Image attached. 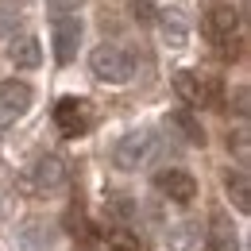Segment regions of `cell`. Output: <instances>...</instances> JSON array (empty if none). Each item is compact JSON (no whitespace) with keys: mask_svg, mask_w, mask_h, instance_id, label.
Masks as SVG:
<instances>
[{"mask_svg":"<svg viewBox=\"0 0 251 251\" xmlns=\"http://www.w3.org/2000/svg\"><path fill=\"white\" fill-rule=\"evenodd\" d=\"M205 251H240V236L232 228V220L224 213L209 217V232H205Z\"/></svg>","mask_w":251,"mask_h":251,"instance_id":"obj_11","label":"cell"},{"mask_svg":"<svg viewBox=\"0 0 251 251\" xmlns=\"http://www.w3.org/2000/svg\"><path fill=\"white\" fill-rule=\"evenodd\" d=\"M8 58H12L16 70H35V66L43 62V47H39L35 35H24V39H16V43L8 47Z\"/></svg>","mask_w":251,"mask_h":251,"instance_id":"obj_12","label":"cell"},{"mask_svg":"<svg viewBox=\"0 0 251 251\" xmlns=\"http://www.w3.org/2000/svg\"><path fill=\"white\" fill-rule=\"evenodd\" d=\"M228 151H236V158H240V162H248V155H251L248 127H240V131H232V135H228Z\"/></svg>","mask_w":251,"mask_h":251,"instance_id":"obj_18","label":"cell"},{"mask_svg":"<svg viewBox=\"0 0 251 251\" xmlns=\"http://www.w3.org/2000/svg\"><path fill=\"white\" fill-rule=\"evenodd\" d=\"M201 31L209 35L213 43H228V39H236V31H240V12H236L232 4H224V0L209 4L205 16H201Z\"/></svg>","mask_w":251,"mask_h":251,"instance_id":"obj_6","label":"cell"},{"mask_svg":"<svg viewBox=\"0 0 251 251\" xmlns=\"http://www.w3.org/2000/svg\"><path fill=\"white\" fill-rule=\"evenodd\" d=\"M158 193H166L174 205H189L193 197H197V182H193V174H186V170H162L155 178Z\"/></svg>","mask_w":251,"mask_h":251,"instance_id":"obj_9","label":"cell"},{"mask_svg":"<svg viewBox=\"0 0 251 251\" xmlns=\"http://www.w3.org/2000/svg\"><path fill=\"white\" fill-rule=\"evenodd\" d=\"M189 240H193V224H178V228L166 236V248H170V251H186Z\"/></svg>","mask_w":251,"mask_h":251,"instance_id":"obj_19","label":"cell"},{"mask_svg":"<svg viewBox=\"0 0 251 251\" xmlns=\"http://www.w3.org/2000/svg\"><path fill=\"white\" fill-rule=\"evenodd\" d=\"M66 228H70L74 240H93V228H89V220H85L81 209H70V213H66Z\"/></svg>","mask_w":251,"mask_h":251,"instance_id":"obj_15","label":"cell"},{"mask_svg":"<svg viewBox=\"0 0 251 251\" xmlns=\"http://www.w3.org/2000/svg\"><path fill=\"white\" fill-rule=\"evenodd\" d=\"M47 4H50V8H58V12H70V8H77L81 0H47Z\"/></svg>","mask_w":251,"mask_h":251,"instance_id":"obj_22","label":"cell"},{"mask_svg":"<svg viewBox=\"0 0 251 251\" xmlns=\"http://www.w3.org/2000/svg\"><path fill=\"white\" fill-rule=\"evenodd\" d=\"M170 127H178L186 143H193V147H205V127H201V120H197L193 112H186V108L170 112Z\"/></svg>","mask_w":251,"mask_h":251,"instance_id":"obj_14","label":"cell"},{"mask_svg":"<svg viewBox=\"0 0 251 251\" xmlns=\"http://www.w3.org/2000/svg\"><path fill=\"white\" fill-rule=\"evenodd\" d=\"M224 189H228V197H232V205H236L240 213H251V182H248V170H228Z\"/></svg>","mask_w":251,"mask_h":251,"instance_id":"obj_13","label":"cell"},{"mask_svg":"<svg viewBox=\"0 0 251 251\" xmlns=\"http://www.w3.org/2000/svg\"><path fill=\"white\" fill-rule=\"evenodd\" d=\"M236 112L248 116V89H236Z\"/></svg>","mask_w":251,"mask_h":251,"instance_id":"obj_21","label":"cell"},{"mask_svg":"<svg viewBox=\"0 0 251 251\" xmlns=\"http://www.w3.org/2000/svg\"><path fill=\"white\" fill-rule=\"evenodd\" d=\"M108 251H139V236L127 228H112L108 232Z\"/></svg>","mask_w":251,"mask_h":251,"instance_id":"obj_16","label":"cell"},{"mask_svg":"<svg viewBox=\"0 0 251 251\" xmlns=\"http://www.w3.org/2000/svg\"><path fill=\"white\" fill-rule=\"evenodd\" d=\"M127 8H131V20L135 24H155V16H158L155 0H131Z\"/></svg>","mask_w":251,"mask_h":251,"instance_id":"obj_17","label":"cell"},{"mask_svg":"<svg viewBox=\"0 0 251 251\" xmlns=\"http://www.w3.org/2000/svg\"><path fill=\"white\" fill-rule=\"evenodd\" d=\"M174 93L182 97L186 104H193V108L217 104L220 100V77L197 74V70H178V74H174Z\"/></svg>","mask_w":251,"mask_h":251,"instance_id":"obj_2","label":"cell"},{"mask_svg":"<svg viewBox=\"0 0 251 251\" xmlns=\"http://www.w3.org/2000/svg\"><path fill=\"white\" fill-rule=\"evenodd\" d=\"M66 178H70L66 158L62 155H43V158H35V166L20 178V186L27 193H54V189L66 186Z\"/></svg>","mask_w":251,"mask_h":251,"instance_id":"obj_3","label":"cell"},{"mask_svg":"<svg viewBox=\"0 0 251 251\" xmlns=\"http://www.w3.org/2000/svg\"><path fill=\"white\" fill-rule=\"evenodd\" d=\"M151 155H155V131H147V127L120 135V143L112 147V162L120 170H139Z\"/></svg>","mask_w":251,"mask_h":251,"instance_id":"obj_4","label":"cell"},{"mask_svg":"<svg viewBox=\"0 0 251 251\" xmlns=\"http://www.w3.org/2000/svg\"><path fill=\"white\" fill-rule=\"evenodd\" d=\"M31 100L35 93L27 81H16V77L0 81V127H12L16 120H24L31 112Z\"/></svg>","mask_w":251,"mask_h":251,"instance_id":"obj_5","label":"cell"},{"mask_svg":"<svg viewBox=\"0 0 251 251\" xmlns=\"http://www.w3.org/2000/svg\"><path fill=\"white\" fill-rule=\"evenodd\" d=\"M77 47H81V20L77 16H58L54 20V58L62 66L74 62Z\"/></svg>","mask_w":251,"mask_h":251,"instance_id":"obj_8","label":"cell"},{"mask_svg":"<svg viewBox=\"0 0 251 251\" xmlns=\"http://www.w3.org/2000/svg\"><path fill=\"white\" fill-rule=\"evenodd\" d=\"M158 31H162V43L166 47H186L189 43V24H186V16H182V8H158Z\"/></svg>","mask_w":251,"mask_h":251,"instance_id":"obj_10","label":"cell"},{"mask_svg":"<svg viewBox=\"0 0 251 251\" xmlns=\"http://www.w3.org/2000/svg\"><path fill=\"white\" fill-rule=\"evenodd\" d=\"M108 209H112L120 220H127V217H131V201H127V193H108Z\"/></svg>","mask_w":251,"mask_h":251,"instance_id":"obj_20","label":"cell"},{"mask_svg":"<svg viewBox=\"0 0 251 251\" xmlns=\"http://www.w3.org/2000/svg\"><path fill=\"white\" fill-rule=\"evenodd\" d=\"M89 70H93L97 81H104V85H127L131 74H135V58L127 54L124 47H116V43H100L89 54Z\"/></svg>","mask_w":251,"mask_h":251,"instance_id":"obj_1","label":"cell"},{"mask_svg":"<svg viewBox=\"0 0 251 251\" xmlns=\"http://www.w3.org/2000/svg\"><path fill=\"white\" fill-rule=\"evenodd\" d=\"M54 124H58V131H62L66 139L85 135V131H89V104H85L81 97H62V100L54 104Z\"/></svg>","mask_w":251,"mask_h":251,"instance_id":"obj_7","label":"cell"}]
</instances>
